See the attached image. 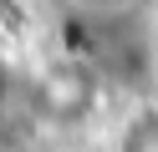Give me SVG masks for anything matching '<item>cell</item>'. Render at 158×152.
<instances>
[{"label":"cell","mask_w":158,"mask_h":152,"mask_svg":"<svg viewBox=\"0 0 158 152\" xmlns=\"http://www.w3.org/2000/svg\"><path fill=\"white\" fill-rule=\"evenodd\" d=\"M112 152H158V101H138L112 132Z\"/></svg>","instance_id":"1"},{"label":"cell","mask_w":158,"mask_h":152,"mask_svg":"<svg viewBox=\"0 0 158 152\" xmlns=\"http://www.w3.org/2000/svg\"><path fill=\"white\" fill-rule=\"evenodd\" d=\"M72 10H82V15H102V10H112L117 0H66Z\"/></svg>","instance_id":"2"}]
</instances>
